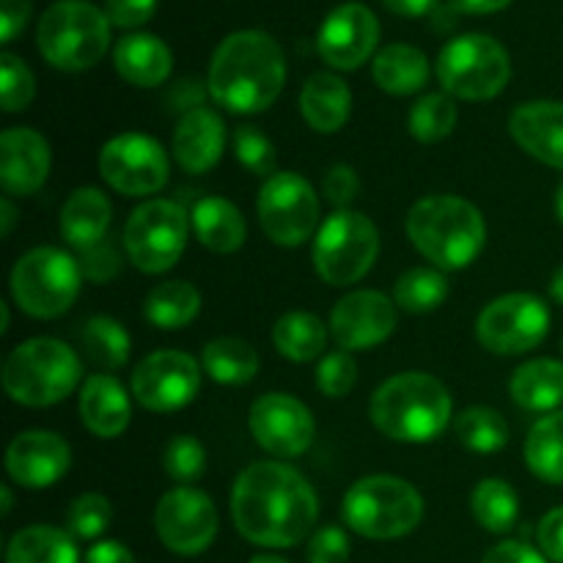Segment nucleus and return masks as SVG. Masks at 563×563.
Returning a JSON list of instances; mask_svg holds the SVG:
<instances>
[{"instance_id":"1","label":"nucleus","mask_w":563,"mask_h":563,"mask_svg":"<svg viewBox=\"0 0 563 563\" xmlns=\"http://www.w3.org/2000/svg\"><path fill=\"white\" fill-rule=\"evenodd\" d=\"M231 517L247 542L295 548L317 526L319 500L311 484L289 465L256 462L236 478Z\"/></svg>"},{"instance_id":"2","label":"nucleus","mask_w":563,"mask_h":563,"mask_svg":"<svg viewBox=\"0 0 563 563\" xmlns=\"http://www.w3.org/2000/svg\"><path fill=\"white\" fill-rule=\"evenodd\" d=\"M284 82V53L264 31L231 33L209 64V97L231 113H262L280 97Z\"/></svg>"},{"instance_id":"3","label":"nucleus","mask_w":563,"mask_h":563,"mask_svg":"<svg viewBox=\"0 0 563 563\" xmlns=\"http://www.w3.org/2000/svg\"><path fill=\"white\" fill-rule=\"evenodd\" d=\"M372 423L399 443H429L451 418V394L432 374H396L372 396Z\"/></svg>"},{"instance_id":"4","label":"nucleus","mask_w":563,"mask_h":563,"mask_svg":"<svg viewBox=\"0 0 563 563\" xmlns=\"http://www.w3.org/2000/svg\"><path fill=\"white\" fill-rule=\"evenodd\" d=\"M407 236L440 269H462L484 251L487 225L465 198L429 196L407 214Z\"/></svg>"},{"instance_id":"5","label":"nucleus","mask_w":563,"mask_h":563,"mask_svg":"<svg viewBox=\"0 0 563 563\" xmlns=\"http://www.w3.org/2000/svg\"><path fill=\"white\" fill-rule=\"evenodd\" d=\"M36 44L55 69H91L108 53L110 20L88 0H58L38 20Z\"/></svg>"},{"instance_id":"6","label":"nucleus","mask_w":563,"mask_h":563,"mask_svg":"<svg viewBox=\"0 0 563 563\" xmlns=\"http://www.w3.org/2000/svg\"><path fill=\"white\" fill-rule=\"evenodd\" d=\"M80 372V357L64 341L31 339L5 357L3 388L16 405L49 407L75 390Z\"/></svg>"},{"instance_id":"7","label":"nucleus","mask_w":563,"mask_h":563,"mask_svg":"<svg viewBox=\"0 0 563 563\" xmlns=\"http://www.w3.org/2000/svg\"><path fill=\"white\" fill-rule=\"evenodd\" d=\"M423 517V498L412 484L396 476H366L344 495V520L366 539L407 537Z\"/></svg>"},{"instance_id":"8","label":"nucleus","mask_w":563,"mask_h":563,"mask_svg":"<svg viewBox=\"0 0 563 563\" xmlns=\"http://www.w3.org/2000/svg\"><path fill=\"white\" fill-rule=\"evenodd\" d=\"M82 269L58 247H33L11 269V297L33 319H55L80 295Z\"/></svg>"},{"instance_id":"9","label":"nucleus","mask_w":563,"mask_h":563,"mask_svg":"<svg viewBox=\"0 0 563 563\" xmlns=\"http://www.w3.org/2000/svg\"><path fill=\"white\" fill-rule=\"evenodd\" d=\"M438 77L451 97L482 102L504 91L511 77V60L498 38L465 33L440 49Z\"/></svg>"},{"instance_id":"10","label":"nucleus","mask_w":563,"mask_h":563,"mask_svg":"<svg viewBox=\"0 0 563 563\" xmlns=\"http://www.w3.org/2000/svg\"><path fill=\"white\" fill-rule=\"evenodd\" d=\"M379 231L363 212L341 209L330 214L313 242V267L330 286H352L374 267Z\"/></svg>"},{"instance_id":"11","label":"nucleus","mask_w":563,"mask_h":563,"mask_svg":"<svg viewBox=\"0 0 563 563\" xmlns=\"http://www.w3.org/2000/svg\"><path fill=\"white\" fill-rule=\"evenodd\" d=\"M190 218L174 201L141 203L124 225V247L141 273L157 275L174 267L187 245Z\"/></svg>"},{"instance_id":"12","label":"nucleus","mask_w":563,"mask_h":563,"mask_svg":"<svg viewBox=\"0 0 563 563\" xmlns=\"http://www.w3.org/2000/svg\"><path fill=\"white\" fill-rule=\"evenodd\" d=\"M258 223L264 234L280 247H297L313 234L319 201L313 187L300 174H275L258 190Z\"/></svg>"},{"instance_id":"13","label":"nucleus","mask_w":563,"mask_h":563,"mask_svg":"<svg viewBox=\"0 0 563 563\" xmlns=\"http://www.w3.org/2000/svg\"><path fill=\"white\" fill-rule=\"evenodd\" d=\"M550 311L537 295H504L489 302L476 322V339L495 355H522L544 341Z\"/></svg>"},{"instance_id":"14","label":"nucleus","mask_w":563,"mask_h":563,"mask_svg":"<svg viewBox=\"0 0 563 563\" xmlns=\"http://www.w3.org/2000/svg\"><path fill=\"white\" fill-rule=\"evenodd\" d=\"M168 154L154 137L124 132L110 137L99 154V174L124 196H152L168 181Z\"/></svg>"},{"instance_id":"15","label":"nucleus","mask_w":563,"mask_h":563,"mask_svg":"<svg viewBox=\"0 0 563 563\" xmlns=\"http://www.w3.org/2000/svg\"><path fill=\"white\" fill-rule=\"evenodd\" d=\"M154 528L170 553L198 555L218 537V509L201 489L176 487L157 504Z\"/></svg>"},{"instance_id":"16","label":"nucleus","mask_w":563,"mask_h":563,"mask_svg":"<svg viewBox=\"0 0 563 563\" xmlns=\"http://www.w3.org/2000/svg\"><path fill=\"white\" fill-rule=\"evenodd\" d=\"M198 388V363L179 350L154 352L132 372V396L152 412L181 410L196 399Z\"/></svg>"},{"instance_id":"17","label":"nucleus","mask_w":563,"mask_h":563,"mask_svg":"<svg viewBox=\"0 0 563 563\" xmlns=\"http://www.w3.org/2000/svg\"><path fill=\"white\" fill-rule=\"evenodd\" d=\"M251 432L267 454L291 460L306 454L313 440V416L300 399L286 394H267L253 401Z\"/></svg>"},{"instance_id":"18","label":"nucleus","mask_w":563,"mask_h":563,"mask_svg":"<svg viewBox=\"0 0 563 563\" xmlns=\"http://www.w3.org/2000/svg\"><path fill=\"white\" fill-rule=\"evenodd\" d=\"M379 42V22L363 3H344L324 16L319 27L317 47L324 64L333 69L352 71L372 58Z\"/></svg>"},{"instance_id":"19","label":"nucleus","mask_w":563,"mask_h":563,"mask_svg":"<svg viewBox=\"0 0 563 563\" xmlns=\"http://www.w3.org/2000/svg\"><path fill=\"white\" fill-rule=\"evenodd\" d=\"M394 330L396 306L383 291H352L330 313V333L341 350H368L383 344Z\"/></svg>"},{"instance_id":"20","label":"nucleus","mask_w":563,"mask_h":563,"mask_svg":"<svg viewBox=\"0 0 563 563\" xmlns=\"http://www.w3.org/2000/svg\"><path fill=\"white\" fill-rule=\"evenodd\" d=\"M71 465V449L60 434L33 429L11 440L5 451V471L20 487L44 489L60 482Z\"/></svg>"},{"instance_id":"21","label":"nucleus","mask_w":563,"mask_h":563,"mask_svg":"<svg viewBox=\"0 0 563 563\" xmlns=\"http://www.w3.org/2000/svg\"><path fill=\"white\" fill-rule=\"evenodd\" d=\"M49 174V143L31 126H11L0 135V181L11 196H31Z\"/></svg>"},{"instance_id":"22","label":"nucleus","mask_w":563,"mask_h":563,"mask_svg":"<svg viewBox=\"0 0 563 563\" xmlns=\"http://www.w3.org/2000/svg\"><path fill=\"white\" fill-rule=\"evenodd\" d=\"M509 130L531 157L563 170V102L539 99V102L517 104L509 119Z\"/></svg>"},{"instance_id":"23","label":"nucleus","mask_w":563,"mask_h":563,"mask_svg":"<svg viewBox=\"0 0 563 563\" xmlns=\"http://www.w3.org/2000/svg\"><path fill=\"white\" fill-rule=\"evenodd\" d=\"M225 148V124L212 108H196L181 115L174 132V157L187 174H207L220 163Z\"/></svg>"},{"instance_id":"24","label":"nucleus","mask_w":563,"mask_h":563,"mask_svg":"<svg viewBox=\"0 0 563 563\" xmlns=\"http://www.w3.org/2000/svg\"><path fill=\"white\" fill-rule=\"evenodd\" d=\"M80 418L97 438H119L130 427V396L121 383L108 374H93L80 390Z\"/></svg>"},{"instance_id":"25","label":"nucleus","mask_w":563,"mask_h":563,"mask_svg":"<svg viewBox=\"0 0 563 563\" xmlns=\"http://www.w3.org/2000/svg\"><path fill=\"white\" fill-rule=\"evenodd\" d=\"M119 75L137 88L163 86L174 69V58L163 38L152 33H130L113 49Z\"/></svg>"},{"instance_id":"26","label":"nucleus","mask_w":563,"mask_h":563,"mask_svg":"<svg viewBox=\"0 0 563 563\" xmlns=\"http://www.w3.org/2000/svg\"><path fill=\"white\" fill-rule=\"evenodd\" d=\"M110 220H113V207L108 196L97 187H80L60 209V236L77 251H86L104 240Z\"/></svg>"},{"instance_id":"27","label":"nucleus","mask_w":563,"mask_h":563,"mask_svg":"<svg viewBox=\"0 0 563 563\" xmlns=\"http://www.w3.org/2000/svg\"><path fill=\"white\" fill-rule=\"evenodd\" d=\"M300 113L308 126L317 132H339L350 121L352 93L341 77L330 71H317L306 80L300 91Z\"/></svg>"},{"instance_id":"28","label":"nucleus","mask_w":563,"mask_h":563,"mask_svg":"<svg viewBox=\"0 0 563 563\" xmlns=\"http://www.w3.org/2000/svg\"><path fill=\"white\" fill-rule=\"evenodd\" d=\"M198 242L212 253H234L245 245L247 225L240 209L218 196L201 198L190 212Z\"/></svg>"},{"instance_id":"29","label":"nucleus","mask_w":563,"mask_h":563,"mask_svg":"<svg viewBox=\"0 0 563 563\" xmlns=\"http://www.w3.org/2000/svg\"><path fill=\"white\" fill-rule=\"evenodd\" d=\"M511 399L528 412H550L563 405V363L553 357L522 363L511 377Z\"/></svg>"},{"instance_id":"30","label":"nucleus","mask_w":563,"mask_h":563,"mask_svg":"<svg viewBox=\"0 0 563 563\" xmlns=\"http://www.w3.org/2000/svg\"><path fill=\"white\" fill-rule=\"evenodd\" d=\"M372 77L385 93L410 97L427 86L429 60L421 49L410 47V44H390L374 58Z\"/></svg>"},{"instance_id":"31","label":"nucleus","mask_w":563,"mask_h":563,"mask_svg":"<svg viewBox=\"0 0 563 563\" xmlns=\"http://www.w3.org/2000/svg\"><path fill=\"white\" fill-rule=\"evenodd\" d=\"M75 537L53 526L22 528L11 537L5 563H77Z\"/></svg>"},{"instance_id":"32","label":"nucleus","mask_w":563,"mask_h":563,"mask_svg":"<svg viewBox=\"0 0 563 563\" xmlns=\"http://www.w3.org/2000/svg\"><path fill=\"white\" fill-rule=\"evenodd\" d=\"M201 311V295L187 280H165L146 297V319L159 330H181Z\"/></svg>"},{"instance_id":"33","label":"nucleus","mask_w":563,"mask_h":563,"mask_svg":"<svg viewBox=\"0 0 563 563\" xmlns=\"http://www.w3.org/2000/svg\"><path fill=\"white\" fill-rule=\"evenodd\" d=\"M275 350L295 363H308L322 355L328 344V328L322 319L306 311H291L280 317L273 328Z\"/></svg>"},{"instance_id":"34","label":"nucleus","mask_w":563,"mask_h":563,"mask_svg":"<svg viewBox=\"0 0 563 563\" xmlns=\"http://www.w3.org/2000/svg\"><path fill=\"white\" fill-rule=\"evenodd\" d=\"M526 465L548 484H563V412H550L533 423L526 440Z\"/></svg>"},{"instance_id":"35","label":"nucleus","mask_w":563,"mask_h":563,"mask_svg":"<svg viewBox=\"0 0 563 563\" xmlns=\"http://www.w3.org/2000/svg\"><path fill=\"white\" fill-rule=\"evenodd\" d=\"M203 372L220 385H245L256 377L258 355L242 339H214L203 346Z\"/></svg>"},{"instance_id":"36","label":"nucleus","mask_w":563,"mask_h":563,"mask_svg":"<svg viewBox=\"0 0 563 563\" xmlns=\"http://www.w3.org/2000/svg\"><path fill=\"white\" fill-rule=\"evenodd\" d=\"M473 517L478 526L489 533H506L515 528L517 515H520V500L511 484L500 482V478H484L476 489H473Z\"/></svg>"},{"instance_id":"37","label":"nucleus","mask_w":563,"mask_h":563,"mask_svg":"<svg viewBox=\"0 0 563 563\" xmlns=\"http://www.w3.org/2000/svg\"><path fill=\"white\" fill-rule=\"evenodd\" d=\"M454 432L460 443L476 454H495L509 443L506 418L493 407H467L462 416H456Z\"/></svg>"},{"instance_id":"38","label":"nucleus","mask_w":563,"mask_h":563,"mask_svg":"<svg viewBox=\"0 0 563 563\" xmlns=\"http://www.w3.org/2000/svg\"><path fill=\"white\" fill-rule=\"evenodd\" d=\"M82 344H86L93 366L104 368V372L121 368L130 361V335H126L124 324L110 317L88 319L82 328Z\"/></svg>"},{"instance_id":"39","label":"nucleus","mask_w":563,"mask_h":563,"mask_svg":"<svg viewBox=\"0 0 563 563\" xmlns=\"http://www.w3.org/2000/svg\"><path fill=\"white\" fill-rule=\"evenodd\" d=\"M396 306L405 308L410 313H429L438 306H443L449 297V280L443 273L427 267L407 269L399 280H396Z\"/></svg>"},{"instance_id":"40","label":"nucleus","mask_w":563,"mask_h":563,"mask_svg":"<svg viewBox=\"0 0 563 563\" xmlns=\"http://www.w3.org/2000/svg\"><path fill=\"white\" fill-rule=\"evenodd\" d=\"M456 102L451 93H427L410 110V135L421 143H438L456 126Z\"/></svg>"},{"instance_id":"41","label":"nucleus","mask_w":563,"mask_h":563,"mask_svg":"<svg viewBox=\"0 0 563 563\" xmlns=\"http://www.w3.org/2000/svg\"><path fill=\"white\" fill-rule=\"evenodd\" d=\"M113 520L110 500L99 493H86L75 498L66 509V531L75 539H97L108 531Z\"/></svg>"},{"instance_id":"42","label":"nucleus","mask_w":563,"mask_h":563,"mask_svg":"<svg viewBox=\"0 0 563 563\" xmlns=\"http://www.w3.org/2000/svg\"><path fill=\"white\" fill-rule=\"evenodd\" d=\"M33 93H36V80L25 60L16 58L14 53L0 55V102H3L5 113L25 110Z\"/></svg>"},{"instance_id":"43","label":"nucleus","mask_w":563,"mask_h":563,"mask_svg":"<svg viewBox=\"0 0 563 563\" xmlns=\"http://www.w3.org/2000/svg\"><path fill=\"white\" fill-rule=\"evenodd\" d=\"M234 154L251 174L256 176H275L278 154H275L273 141L256 130V126H240L234 132Z\"/></svg>"},{"instance_id":"44","label":"nucleus","mask_w":563,"mask_h":563,"mask_svg":"<svg viewBox=\"0 0 563 563\" xmlns=\"http://www.w3.org/2000/svg\"><path fill=\"white\" fill-rule=\"evenodd\" d=\"M203 467H207V451H203V445L196 438L179 434V438L170 440L168 449H165V471H168L174 482H196L203 473Z\"/></svg>"},{"instance_id":"45","label":"nucleus","mask_w":563,"mask_h":563,"mask_svg":"<svg viewBox=\"0 0 563 563\" xmlns=\"http://www.w3.org/2000/svg\"><path fill=\"white\" fill-rule=\"evenodd\" d=\"M357 379V366L352 361V355L346 352H330L328 357H322L317 368V385L324 396L330 399H339L352 390Z\"/></svg>"},{"instance_id":"46","label":"nucleus","mask_w":563,"mask_h":563,"mask_svg":"<svg viewBox=\"0 0 563 563\" xmlns=\"http://www.w3.org/2000/svg\"><path fill=\"white\" fill-rule=\"evenodd\" d=\"M77 262H80L82 275H88L93 284H104V280H110L119 275L121 253L113 242L102 240V242H97V245L80 251V258H77Z\"/></svg>"},{"instance_id":"47","label":"nucleus","mask_w":563,"mask_h":563,"mask_svg":"<svg viewBox=\"0 0 563 563\" xmlns=\"http://www.w3.org/2000/svg\"><path fill=\"white\" fill-rule=\"evenodd\" d=\"M350 561V539L341 528L328 526L317 531L308 542V563H346Z\"/></svg>"},{"instance_id":"48","label":"nucleus","mask_w":563,"mask_h":563,"mask_svg":"<svg viewBox=\"0 0 563 563\" xmlns=\"http://www.w3.org/2000/svg\"><path fill=\"white\" fill-rule=\"evenodd\" d=\"M324 198L333 203L335 209H346L357 196H361V179L350 165H333L324 176Z\"/></svg>"},{"instance_id":"49","label":"nucleus","mask_w":563,"mask_h":563,"mask_svg":"<svg viewBox=\"0 0 563 563\" xmlns=\"http://www.w3.org/2000/svg\"><path fill=\"white\" fill-rule=\"evenodd\" d=\"M104 16L110 25L137 27L148 22L157 11V0H104Z\"/></svg>"},{"instance_id":"50","label":"nucleus","mask_w":563,"mask_h":563,"mask_svg":"<svg viewBox=\"0 0 563 563\" xmlns=\"http://www.w3.org/2000/svg\"><path fill=\"white\" fill-rule=\"evenodd\" d=\"M539 548L550 561L563 563V506L548 511L539 522Z\"/></svg>"},{"instance_id":"51","label":"nucleus","mask_w":563,"mask_h":563,"mask_svg":"<svg viewBox=\"0 0 563 563\" xmlns=\"http://www.w3.org/2000/svg\"><path fill=\"white\" fill-rule=\"evenodd\" d=\"M33 0H0V38L5 44L25 27Z\"/></svg>"},{"instance_id":"52","label":"nucleus","mask_w":563,"mask_h":563,"mask_svg":"<svg viewBox=\"0 0 563 563\" xmlns=\"http://www.w3.org/2000/svg\"><path fill=\"white\" fill-rule=\"evenodd\" d=\"M482 563H548V555L522 542H500L484 555Z\"/></svg>"},{"instance_id":"53","label":"nucleus","mask_w":563,"mask_h":563,"mask_svg":"<svg viewBox=\"0 0 563 563\" xmlns=\"http://www.w3.org/2000/svg\"><path fill=\"white\" fill-rule=\"evenodd\" d=\"M168 102H170V108L181 110V113H190V110L203 108V104H201V102H203V88H201V82H196V80H181L179 86H176L174 91H170Z\"/></svg>"},{"instance_id":"54","label":"nucleus","mask_w":563,"mask_h":563,"mask_svg":"<svg viewBox=\"0 0 563 563\" xmlns=\"http://www.w3.org/2000/svg\"><path fill=\"white\" fill-rule=\"evenodd\" d=\"M86 563H135V559L121 542H99L88 550Z\"/></svg>"},{"instance_id":"55","label":"nucleus","mask_w":563,"mask_h":563,"mask_svg":"<svg viewBox=\"0 0 563 563\" xmlns=\"http://www.w3.org/2000/svg\"><path fill=\"white\" fill-rule=\"evenodd\" d=\"M385 9L401 16H427L438 9V0H383Z\"/></svg>"},{"instance_id":"56","label":"nucleus","mask_w":563,"mask_h":563,"mask_svg":"<svg viewBox=\"0 0 563 563\" xmlns=\"http://www.w3.org/2000/svg\"><path fill=\"white\" fill-rule=\"evenodd\" d=\"M511 0H451V5L465 14H493V11L506 9Z\"/></svg>"},{"instance_id":"57","label":"nucleus","mask_w":563,"mask_h":563,"mask_svg":"<svg viewBox=\"0 0 563 563\" xmlns=\"http://www.w3.org/2000/svg\"><path fill=\"white\" fill-rule=\"evenodd\" d=\"M0 209H3V225H0V231H3V236H9L11 231H14V223H16V209L9 198H3V201H0Z\"/></svg>"},{"instance_id":"58","label":"nucleus","mask_w":563,"mask_h":563,"mask_svg":"<svg viewBox=\"0 0 563 563\" xmlns=\"http://www.w3.org/2000/svg\"><path fill=\"white\" fill-rule=\"evenodd\" d=\"M550 291H553L555 302H561V306H563V264L553 273V280H550Z\"/></svg>"},{"instance_id":"59","label":"nucleus","mask_w":563,"mask_h":563,"mask_svg":"<svg viewBox=\"0 0 563 563\" xmlns=\"http://www.w3.org/2000/svg\"><path fill=\"white\" fill-rule=\"evenodd\" d=\"M555 214H559V220L563 225V179H561L559 190H555Z\"/></svg>"},{"instance_id":"60","label":"nucleus","mask_w":563,"mask_h":563,"mask_svg":"<svg viewBox=\"0 0 563 563\" xmlns=\"http://www.w3.org/2000/svg\"><path fill=\"white\" fill-rule=\"evenodd\" d=\"M251 563H291V561L278 559V555H256V559H251Z\"/></svg>"},{"instance_id":"61","label":"nucleus","mask_w":563,"mask_h":563,"mask_svg":"<svg viewBox=\"0 0 563 563\" xmlns=\"http://www.w3.org/2000/svg\"><path fill=\"white\" fill-rule=\"evenodd\" d=\"M11 511V489L3 487V515H9Z\"/></svg>"},{"instance_id":"62","label":"nucleus","mask_w":563,"mask_h":563,"mask_svg":"<svg viewBox=\"0 0 563 563\" xmlns=\"http://www.w3.org/2000/svg\"><path fill=\"white\" fill-rule=\"evenodd\" d=\"M561 350H563V339H561Z\"/></svg>"}]
</instances>
